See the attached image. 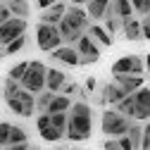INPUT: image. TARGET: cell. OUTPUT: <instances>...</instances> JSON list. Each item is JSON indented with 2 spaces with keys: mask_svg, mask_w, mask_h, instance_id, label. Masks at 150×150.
Returning a JSON list of instances; mask_svg holds the SVG:
<instances>
[{
  "mask_svg": "<svg viewBox=\"0 0 150 150\" xmlns=\"http://www.w3.org/2000/svg\"><path fill=\"white\" fill-rule=\"evenodd\" d=\"M145 71H150V55L145 57Z\"/></svg>",
  "mask_w": 150,
  "mask_h": 150,
  "instance_id": "43",
  "label": "cell"
},
{
  "mask_svg": "<svg viewBox=\"0 0 150 150\" xmlns=\"http://www.w3.org/2000/svg\"><path fill=\"white\" fill-rule=\"evenodd\" d=\"M26 41H29V36H26V33L19 36V38H14L10 45H5V55H14V52H19V50L26 45Z\"/></svg>",
  "mask_w": 150,
  "mask_h": 150,
  "instance_id": "28",
  "label": "cell"
},
{
  "mask_svg": "<svg viewBox=\"0 0 150 150\" xmlns=\"http://www.w3.org/2000/svg\"><path fill=\"white\" fill-rule=\"evenodd\" d=\"M26 19L22 17H10L5 24H0V48L5 50V45H10L14 38H19V36L26 33Z\"/></svg>",
  "mask_w": 150,
  "mask_h": 150,
  "instance_id": "7",
  "label": "cell"
},
{
  "mask_svg": "<svg viewBox=\"0 0 150 150\" xmlns=\"http://www.w3.org/2000/svg\"><path fill=\"white\" fill-rule=\"evenodd\" d=\"M96 88H98V81H96V79H86V91H88V93H93Z\"/></svg>",
  "mask_w": 150,
  "mask_h": 150,
  "instance_id": "41",
  "label": "cell"
},
{
  "mask_svg": "<svg viewBox=\"0 0 150 150\" xmlns=\"http://www.w3.org/2000/svg\"><path fill=\"white\" fill-rule=\"evenodd\" d=\"M45 76H48V67L41 60H31L24 79H22V88L33 93V96H38V93L45 91Z\"/></svg>",
  "mask_w": 150,
  "mask_h": 150,
  "instance_id": "5",
  "label": "cell"
},
{
  "mask_svg": "<svg viewBox=\"0 0 150 150\" xmlns=\"http://www.w3.org/2000/svg\"><path fill=\"white\" fill-rule=\"evenodd\" d=\"M88 36L93 41H96L100 48H110L112 43H115V38L105 31V26H100V24H91V29H88Z\"/></svg>",
  "mask_w": 150,
  "mask_h": 150,
  "instance_id": "20",
  "label": "cell"
},
{
  "mask_svg": "<svg viewBox=\"0 0 150 150\" xmlns=\"http://www.w3.org/2000/svg\"><path fill=\"white\" fill-rule=\"evenodd\" d=\"M112 74H134V76H143L145 74V60L138 55H122V57L112 64Z\"/></svg>",
  "mask_w": 150,
  "mask_h": 150,
  "instance_id": "8",
  "label": "cell"
},
{
  "mask_svg": "<svg viewBox=\"0 0 150 150\" xmlns=\"http://www.w3.org/2000/svg\"><path fill=\"white\" fill-rule=\"evenodd\" d=\"M69 107H71V98L57 93V96L52 98L50 107H48V115H55V112H69Z\"/></svg>",
  "mask_w": 150,
  "mask_h": 150,
  "instance_id": "22",
  "label": "cell"
},
{
  "mask_svg": "<svg viewBox=\"0 0 150 150\" xmlns=\"http://www.w3.org/2000/svg\"><path fill=\"white\" fill-rule=\"evenodd\" d=\"M26 69H29V62H17V64H12V67H10V71H7V79L19 81V83H22V79H24Z\"/></svg>",
  "mask_w": 150,
  "mask_h": 150,
  "instance_id": "24",
  "label": "cell"
},
{
  "mask_svg": "<svg viewBox=\"0 0 150 150\" xmlns=\"http://www.w3.org/2000/svg\"><path fill=\"white\" fill-rule=\"evenodd\" d=\"M10 134H12V124L10 122H0V148L10 145Z\"/></svg>",
  "mask_w": 150,
  "mask_h": 150,
  "instance_id": "29",
  "label": "cell"
},
{
  "mask_svg": "<svg viewBox=\"0 0 150 150\" xmlns=\"http://www.w3.org/2000/svg\"><path fill=\"white\" fill-rule=\"evenodd\" d=\"M67 3L64 0H60L57 5H52V7H48V10H43L41 12V22L43 24H52V26H60V22H62V17H64V12H67Z\"/></svg>",
  "mask_w": 150,
  "mask_h": 150,
  "instance_id": "15",
  "label": "cell"
},
{
  "mask_svg": "<svg viewBox=\"0 0 150 150\" xmlns=\"http://www.w3.org/2000/svg\"><path fill=\"white\" fill-rule=\"evenodd\" d=\"M126 136L131 138V143H134V148H136V150H141V143H143V126H141V124H136V122H134Z\"/></svg>",
  "mask_w": 150,
  "mask_h": 150,
  "instance_id": "27",
  "label": "cell"
},
{
  "mask_svg": "<svg viewBox=\"0 0 150 150\" xmlns=\"http://www.w3.org/2000/svg\"><path fill=\"white\" fill-rule=\"evenodd\" d=\"M115 110L122 112V115L129 117V119H136V103H134V96H126L124 100H119V103L115 105Z\"/></svg>",
  "mask_w": 150,
  "mask_h": 150,
  "instance_id": "23",
  "label": "cell"
},
{
  "mask_svg": "<svg viewBox=\"0 0 150 150\" xmlns=\"http://www.w3.org/2000/svg\"><path fill=\"white\" fill-rule=\"evenodd\" d=\"M5 103L19 117H33V112H36V96L24 91L22 86L17 91H12V93H5Z\"/></svg>",
  "mask_w": 150,
  "mask_h": 150,
  "instance_id": "4",
  "label": "cell"
},
{
  "mask_svg": "<svg viewBox=\"0 0 150 150\" xmlns=\"http://www.w3.org/2000/svg\"><path fill=\"white\" fill-rule=\"evenodd\" d=\"M107 17H117V19H126V17H134V7H131V0H110Z\"/></svg>",
  "mask_w": 150,
  "mask_h": 150,
  "instance_id": "18",
  "label": "cell"
},
{
  "mask_svg": "<svg viewBox=\"0 0 150 150\" xmlns=\"http://www.w3.org/2000/svg\"><path fill=\"white\" fill-rule=\"evenodd\" d=\"M64 3H69V5H83L86 0H64Z\"/></svg>",
  "mask_w": 150,
  "mask_h": 150,
  "instance_id": "42",
  "label": "cell"
},
{
  "mask_svg": "<svg viewBox=\"0 0 150 150\" xmlns=\"http://www.w3.org/2000/svg\"><path fill=\"white\" fill-rule=\"evenodd\" d=\"M126 98V93L115 83V81H107V83H103V91H100V103L103 105H107V107H115L119 100H124Z\"/></svg>",
  "mask_w": 150,
  "mask_h": 150,
  "instance_id": "13",
  "label": "cell"
},
{
  "mask_svg": "<svg viewBox=\"0 0 150 150\" xmlns=\"http://www.w3.org/2000/svg\"><path fill=\"white\" fill-rule=\"evenodd\" d=\"M74 48L79 50V57H81V64H83V67H86V64H96V62L100 60V45L93 41L88 33L81 36Z\"/></svg>",
  "mask_w": 150,
  "mask_h": 150,
  "instance_id": "9",
  "label": "cell"
},
{
  "mask_svg": "<svg viewBox=\"0 0 150 150\" xmlns=\"http://www.w3.org/2000/svg\"><path fill=\"white\" fill-rule=\"evenodd\" d=\"M55 96H57V93H50V91L38 93V96H36V110H38V112H48V107H50V103H52Z\"/></svg>",
  "mask_w": 150,
  "mask_h": 150,
  "instance_id": "25",
  "label": "cell"
},
{
  "mask_svg": "<svg viewBox=\"0 0 150 150\" xmlns=\"http://www.w3.org/2000/svg\"><path fill=\"white\" fill-rule=\"evenodd\" d=\"M0 57H5V50H3V48H0Z\"/></svg>",
  "mask_w": 150,
  "mask_h": 150,
  "instance_id": "44",
  "label": "cell"
},
{
  "mask_svg": "<svg viewBox=\"0 0 150 150\" xmlns=\"http://www.w3.org/2000/svg\"><path fill=\"white\" fill-rule=\"evenodd\" d=\"M119 141V145H122V150H136L134 148V143H131V138L129 136H122V138H117Z\"/></svg>",
  "mask_w": 150,
  "mask_h": 150,
  "instance_id": "38",
  "label": "cell"
},
{
  "mask_svg": "<svg viewBox=\"0 0 150 150\" xmlns=\"http://www.w3.org/2000/svg\"><path fill=\"white\" fill-rule=\"evenodd\" d=\"M103 150H122V145H119V141H117V138H107V141H105V145H103Z\"/></svg>",
  "mask_w": 150,
  "mask_h": 150,
  "instance_id": "37",
  "label": "cell"
},
{
  "mask_svg": "<svg viewBox=\"0 0 150 150\" xmlns=\"http://www.w3.org/2000/svg\"><path fill=\"white\" fill-rule=\"evenodd\" d=\"M7 7L12 12V17H22V19H26V17L31 14L29 0H7Z\"/></svg>",
  "mask_w": 150,
  "mask_h": 150,
  "instance_id": "21",
  "label": "cell"
},
{
  "mask_svg": "<svg viewBox=\"0 0 150 150\" xmlns=\"http://www.w3.org/2000/svg\"><path fill=\"white\" fill-rule=\"evenodd\" d=\"M131 124H134V119L124 117L122 112H117L115 107H107L103 112V117H100V131L107 138H122V136H126Z\"/></svg>",
  "mask_w": 150,
  "mask_h": 150,
  "instance_id": "3",
  "label": "cell"
},
{
  "mask_svg": "<svg viewBox=\"0 0 150 150\" xmlns=\"http://www.w3.org/2000/svg\"><path fill=\"white\" fill-rule=\"evenodd\" d=\"M22 83L19 81H12V79H5V86H3V93H12V91H17Z\"/></svg>",
  "mask_w": 150,
  "mask_h": 150,
  "instance_id": "36",
  "label": "cell"
},
{
  "mask_svg": "<svg viewBox=\"0 0 150 150\" xmlns=\"http://www.w3.org/2000/svg\"><path fill=\"white\" fill-rule=\"evenodd\" d=\"M131 7H134V12L138 14H150V0H131Z\"/></svg>",
  "mask_w": 150,
  "mask_h": 150,
  "instance_id": "32",
  "label": "cell"
},
{
  "mask_svg": "<svg viewBox=\"0 0 150 150\" xmlns=\"http://www.w3.org/2000/svg\"><path fill=\"white\" fill-rule=\"evenodd\" d=\"M141 150H150V122L143 124V143H141Z\"/></svg>",
  "mask_w": 150,
  "mask_h": 150,
  "instance_id": "33",
  "label": "cell"
},
{
  "mask_svg": "<svg viewBox=\"0 0 150 150\" xmlns=\"http://www.w3.org/2000/svg\"><path fill=\"white\" fill-rule=\"evenodd\" d=\"M119 29H122V19H117V17H105V31L110 36H115Z\"/></svg>",
  "mask_w": 150,
  "mask_h": 150,
  "instance_id": "31",
  "label": "cell"
},
{
  "mask_svg": "<svg viewBox=\"0 0 150 150\" xmlns=\"http://www.w3.org/2000/svg\"><path fill=\"white\" fill-rule=\"evenodd\" d=\"M107 7H110V0H88V3H86L88 19H93V22L105 19V17H107Z\"/></svg>",
  "mask_w": 150,
  "mask_h": 150,
  "instance_id": "19",
  "label": "cell"
},
{
  "mask_svg": "<svg viewBox=\"0 0 150 150\" xmlns=\"http://www.w3.org/2000/svg\"><path fill=\"white\" fill-rule=\"evenodd\" d=\"M67 83V74L62 69H55V67H48V76H45V91L50 93H62Z\"/></svg>",
  "mask_w": 150,
  "mask_h": 150,
  "instance_id": "16",
  "label": "cell"
},
{
  "mask_svg": "<svg viewBox=\"0 0 150 150\" xmlns=\"http://www.w3.org/2000/svg\"><path fill=\"white\" fill-rule=\"evenodd\" d=\"M50 119H52V126L64 131V136H67V112H55V115H50Z\"/></svg>",
  "mask_w": 150,
  "mask_h": 150,
  "instance_id": "30",
  "label": "cell"
},
{
  "mask_svg": "<svg viewBox=\"0 0 150 150\" xmlns=\"http://www.w3.org/2000/svg\"><path fill=\"white\" fill-rule=\"evenodd\" d=\"M33 150H38V148H33Z\"/></svg>",
  "mask_w": 150,
  "mask_h": 150,
  "instance_id": "46",
  "label": "cell"
},
{
  "mask_svg": "<svg viewBox=\"0 0 150 150\" xmlns=\"http://www.w3.org/2000/svg\"><path fill=\"white\" fill-rule=\"evenodd\" d=\"M36 126H38L41 138L48 141V143H60V141L64 138V131H60V129L52 126V119H50L48 112H41V115H38V119H36Z\"/></svg>",
  "mask_w": 150,
  "mask_h": 150,
  "instance_id": "10",
  "label": "cell"
},
{
  "mask_svg": "<svg viewBox=\"0 0 150 150\" xmlns=\"http://www.w3.org/2000/svg\"><path fill=\"white\" fill-rule=\"evenodd\" d=\"M12 17V12H10V7H7V3H0V24H5L7 19Z\"/></svg>",
  "mask_w": 150,
  "mask_h": 150,
  "instance_id": "35",
  "label": "cell"
},
{
  "mask_svg": "<svg viewBox=\"0 0 150 150\" xmlns=\"http://www.w3.org/2000/svg\"><path fill=\"white\" fill-rule=\"evenodd\" d=\"M115 83L126 93V96H131V93H136L138 88H143V76H134V74H115Z\"/></svg>",
  "mask_w": 150,
  "mask_h": 150,
  "instance_id": "14",
  "label": "cell"
},
{
  "mask_svg": "<svg viewBox=\"0 0 150 150\" xmlns=\"http://www.w3.org/2000/svg\"><path fill=\"white\" fill-rule=\"evenodd\" d=\"M131 96L136 103V122H150V88L143 86Z\"/></svg>",
  "mask_w": 150,
  "mask_h": 150,
  "instance_id": "11",
  "label": "cell"
},
{
  "mask_svg": "<svg viewBox=\"0 0 150 150\" xmlns=\"http://www.w3.org/2000/svg\"><path fill=\"white\" fill-rule=\"evenodd\" d=\"M141 31H143V38L150 41V14H145L141 19Z\"/></svg>",
  "mask_w": 150,
  "mask_h": 150,
  "instance_id": "34",
  "label": "cell"
},
{
  "mask_svg": "<svg viewBox=\"0 0 150 150\" xmlns=\"http://www.w3.org/2000/svg\"><path fill=\"white\" fill-rule=\"evenodd\" d=\"M19 143H29V134H26V129H22V126H14V124H12L10 145H19Z\"/></svg>",
  "mask_w": 150,
  "mask_h": 150,
  "instance_id": "26",
  "label": "cell"
},
{
  "mask_svg": "<svg viewBox=\"0 0 150 150\" xmlns=\"http://www.w3.org/2000/svg\"><path fill=\"white\" fill-rule=\"evenodd\" d=\"M86 3H88V0H86Z\"/></svg>",
  "mask_w": 150,
  "mask_h": 150,
  "instance_id": "47",
  "label": "cell"
},
{
  "mask_svg": "<svg viewBox=\"0 0 150 150\" xmlns=\"http://www.w3.org/2000/svg\"><path fill=\"white\" fill-rule=\"evenodd\" d=\"M93 136V110L86 100L74 103L67 112V136L71 143H83Z\"/></svg>",
  "mask_w": 150,
  "mask_h": 150,
  "instance_id": "1",
  "label": "cell"
},
{
  "mask_svg": "<svg viewBox=\"0 0 150 150\" xmlns=\"http://www.w3.org/2000/svg\"><path fill=\"white\" fill-rule=\"evenodd\" d=\"M122 31H124V38L126 41H143V31H141V19H136V17H126V19H122Z\"/></svg>",
  "mask_w": 150,
  "mask_h": 150,
  "instance_id": "17",
  "label": "cell"
},
{
  "mask_svg": "<svg viewBox=\"0 0 150 150\" xmlns=\"http://www.w3.org/2000/svg\"><path fill=\"white\" fill-rule=\"evenodd\" d=\"M36 45H38L41 50H45V52H52V50H57L60 45H64L60 29L52 26V24H43L41 22L38 26H36Z\"/></svg>",
  "mask_w": 150,
  "mask_h": 150,
  "instance_id": "6",
  "label": "cell"
},
{
  "mask_svg": "<svg viewBox=\"0 0 150 150\" xmlns=\"http://www.w3.org/2000/svg\"><path fill=\"white\" fill-rule=\"evenodd\" d=\"M57 3H60V0H36V5L41 7V12L48 10V7H52V5H57Z\"/></svg>",
  "mask_w": 150,
  "mask_h": 150,
  "instance_id": "39",
  "label": "cell"
},
{
  "mask_svg": "<svg viewBox=\"0 0 150 150\" xmlns=\"http://www.w3.org/2000/svg\"><path fill=\"white\" fill-rule=\"evenodd\" d=\"M57 29H60V33H62V43H64V45H76V41L81 38V36L88 33L91 19H88L86 10H81L79 5H69Z\"/></svg>",
  "mask_w": 150,
  "mask_h": 150,
  "instance_id": "2",
  "label": "cell"
},
{
  "mask_svg": "<svg viewBox=\"0 0 150 150\" xmlns=\"http://www.w3.org/2000/svg\"><path fill=\"white\" fill-rule=\"evenodd\" d=\"M55 150H64V148H55Z\"/></svg>",
  "mask_w": 150,
  "mask_h": 150,
  "instance_id": "45",
  "label": "cell"
},
{
  "mask_svg": "<svg viewBox=\"0 0 150 150\" xmlns=\"http://www.w3.org/2000/svg\"><path fill=\"white\" fill-rule=\"evenodd\" d=\"M3 150H33V145L31 143H19V145H7Z\"/></svg>",
  "mask_w": 150,
  "mask_h": 150,
  "instance_id": "40",
  "label": "cell"
},
{
  "mask_svg": "<svg viewBox=\"0 0 150 150\" xmlns=\"http://www.w3.org/2000/svg\"><path fill=\"white\" fill-rule=\"evenodd\" d=\"M50 57L60 64H67V67H79L81 64V57H79V50L74 45H60L57 50H52Z\"/></svg>",
  "mask_w": 150,
  "mask_h": 150,
  "instance_id": "12",
  "label": "cell"
}]
</instances>
